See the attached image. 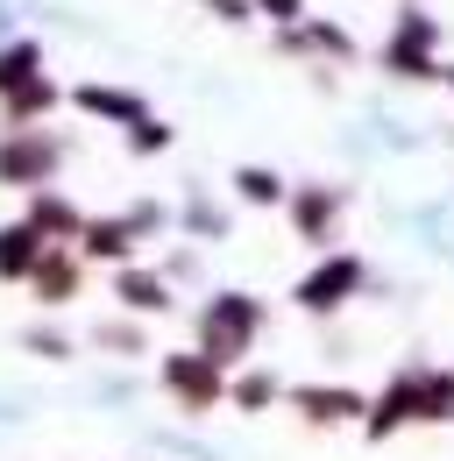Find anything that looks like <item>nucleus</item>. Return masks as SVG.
Masks as SVG:
<instances>
[{"label":"nucleus","mask_w":454,"mask_h":461,"mask_svg":"<svg viewBox=\"0 0 454 461\" xmlns=\"http://www.w3.org/2000/svg\"><path fill=\"white\" fill-rule=\"evenodd\" d=\"M440 43H448V29H440L426 7H404L391 22V43H384V71L404 78V86H433V78H440V58H433Z\"/></svg>","instance_id":"f03ea898"},{"label":"nucleus","mask_w":454,"mask_h":461,"mask_svg":"<svg viewBox=\"0 0 454 461\" xmlns=\"http://www.w3.org/2000/svg\"><path fill=\"white\" fill-rule=\"evenodd\" d=\"M114 305L128 320H157V312H177V285L164 270H150V263H121L114 270Z\"/></svg>","instance_id":"0eeeda50"},{"label":"nucleus","mask_w":454,"mask_h":461,"mask_svg":"<svg viewBox=\"0 0 454 461\" xmlns=\"http://www.w3.org/2000/svg\"><path fill=\"white\" fill-rule=\"evenodd\" d=\"M277 398H284V384L270 376V369H241V376H227V404H234L241 419H256V411H270Z\"/></svg>","instance_id":"f3484780"},{"label":"nucleus","mask_w":454,"mask_h":461,"mask_svg":"<svg viewBox=\"0 0 454 461\" xmlns=\"http://www.w3.org/2000/svg\"><path fill=\"white\" fill-rule=\"evenodd\" d=\"M404 7H419V0H404Z\"/></svg>","instance_id":"cd10ccee"},{"label":"nucleus","mask_w":454,"mask_h":461,"mask_svg":"<svg viewBox=\"0 0 454 461\" xmlns=\"http://www.w3.org/2000/svg\"><path fill=\"white\" fill-rule=\"evenodd\" d=\"M57 100H64V93H57V78H29L22 93H7V100H0V121H7V128H36V121L57 114Z\"/></svg>","instance_id":"2eb2a0df"},{"label":"nucleus","mask_w":454,"mask_h":461,"mask_svg":"<svg viewBox=\"0 0 454 461\" xmlns=\"http://www.w3.org/2000/svg\"><path fill=\"white\" fill-rule=\"evenodd\" d=\"M419 426H454V369H419Z\"/></svg>","instance_id":"a211bd4d"},{"label":"nucleus","mask_w":454,"mask_h":461,"mask_svg":"<svg viewBox=\"0 0 454 461\" xmlns=\"http://www.w3.org/2000/svg\"><path fill=\"white\" fill-rule=\"evenodd\" d=\"M71 107L78 114H93V121H142V93H128V86H107V78H86L78 93H71Z\"/></svg>","instance_id":"4468645a"},{"label":"nucleus","mask_w":454,"mask_h":461,"mask_svg":"<svg viewBox=\"0 0 454 461\" xmlns=\"http://www.w3.org/2000/svg\"><path fill=\"white\" fill-rule=\"evenodd\" d=\"M433 86H448V93H454V64H440V78H433Z\"/></svg>","instance_id":"a878e982"},{"label":"nucleus","mask_w":454,"mask_h":461,"mask_svg":"<svg viewBox=\"0 0 454 461\" xmlns=\"http://www.w3.org/2000/svg\"><path fill=\"white\" fill-rule=\"evenodd\" d=\"M0 43H7V14H0Z\"/></svg>","instance_id":"bb28decb"},{"label":"nucleus","mask_w":454,"mask_h":461,"mask_svg":"<svg viewBox=\"0 0 454 461\" xmlns=\"http://www.w3.org/2000/svg\"><path fill=\"white\" fill-rule=\"evenodd\" d=\"M284 398H291V411H298L305 426H320V433H334V426H348V419L369 411V398L348 391V384H298V391H284Z\"/></svg>","instance_id":"1a4fd4ad"},{"label":"nucleus","mask_w":454,"mask_h":461,"mask_svg":"<svg viewBox=\"0 0 454 461\" xmlns=\"http://www.w3.org/2000/svg\"><path fill=\"white\" fill-rule=\"evenodd\" d=\"M249 14H263V22L291 29V22H305V0H249Z\"/></svg>","instance_id":"b1692460"},{"label":"nucleus","mask_w":454,"mask_h":461,"mask_svg":"<svg viewBox=\"0 0 454 461\" xmlns=\"http://www.w3.org/2000/svg\"><path fill=\"white\" fill-rule=\"evenodd\" d=\"M78 285H86V263H78L71 249H43V263L29 270V291H36L43 305H71Z\"/></svg>","instance_id":"f8f14e48"},{"label":"nucleus","mask_w":454,"mask_h":461,"mask_svg":"<svg viewBox=\"0 0 454 461\" xmlns=\"http://www.w3.org/2000/svg\"><path fill=\"white\" fill-rule=\"evenodd\" d=\"M157 384H164V398L185 411V419H206V411H221L227 398V369H213L199 348H177L157 362Z\"/></svg>","instance_id":"20e7f679"},{"label":"nucleus","mask_w":454,"mask_h":461,"mask_svg":"<svg viewBox=\"0 0 454 461\" xmlns=\"http://www.w3.org/2000/svg\"><path fill=\"white\" fill-rule=\"evenodd\" d=\"M22 348H29V355H43V362H71V334H57V327H29Z\"/></svg>","instance_id":"5701e85b"},{"label":"nucleus","mask_w":454,"mask_h":461,"mask_svg":"<svg viewBox=\"0 0 454 461\" xmlns=\"http://www.w3.org/2000/svg\"><path fill=\"white\" fill-rule=\"evenodd\" d=\"M22 221L43 234L50 249H71V241H78V228H86V213H78L64 192H50V185H43V192H29V213H22Z\"/></svg>","instance_id":"9d476101"},{"label":"nucleus","mask_w":454,"mask_h":461,"mask_svg":"<svg viewBox=\"0 0 454 461\" xmlns=\"http://www.w3.org/2000/svg\"><path fill=\"white\" fill-rule=\"evenodd\" d=\"M185 228L192 234H227V213H213L206 199H192V206H185Z\"/></svg>","instance_id":"393cba45"},{"label":"nucleus","mask_w":454,"mask_h":461,"mask_svg":"<svg viewBox=\"0 0 454 461\" xmlns=\"http://www.w3.org/2000/svg\"><path fill=\"white\" fill-rule=\"evenodd\" d=\"M121 221H128V234H135V241H150V234H164V228H170L164 199H135V206H128Z\"/></svg>","instance_id":"4be33fe9"},{"label":"nucleus","mask_w":454,"mask_h":461,"mask_svg":"<svg viewBox=\"0 0 454 461\" xmlns=\"http://www.w3.org/2000/svg\"><path fill=\"white\" fill-rule=\"evenodd\" d=\"M64 171V142L50 128H7L0 135V185L7 192H43Z\"/></svg>","instance_id":"39448f33"},{"label":"nucleus","mask_w":454,"mask_h":461,"mask_svg":"<svg viewBox=\"0 0 454 461\" xmlns=\"http://www.w3.org/2000/svg\"><path fill=\"white\" fill-rule=\"evenodd\" d=\"M93 348H107V355H142L150 334H142V320H100V327H93Z\"/></svg>","instance_id":"aec40b11"},{"label":"nucleus","mask_w":454,"mask_h":461,"mask_svg":"<svg viewBox=\"0 0 454 461\" xmlns=\"http://www.w3.org/2000/svg\"><path fill=\"white\" fill-rule=\"evenodd\" d=\"M135 249H142V241L128 234V221H86L78 241H71V256H78V263H114V270H121V263H135Z\"/></svg>","instance_id":"9b49d317"},{"label":"nucleus","mask_w":454,"mask_h":461,"mask_svg":"<svg viewBox=\"0 0 454 461\" xmlns=\"http://www.w3.org/2000/svg\"><path fill=\"white\" fill-rule=\"evenodd\" d=\"M362 277H369V263H362L355 249H327V256L291 285V305H298V312H313V320H327V312H340V305H355Z\"/></svg>","instance_id":"7ed1b4c3"},{"label":"nucleus","mask_w":454,"mask_h":461,"mask_svg":"<svg viewBox=\"0 0 454 461\" xmlns=\"http://www.w3.org/2000/svg\"><path fill=\"white\" fill-rule=\"evenodd\" d=\"M29 78H43V43H36V36H7V43H0V100L22 93Z\"/></svg>","instance_id":"dca6fc26"},{"label":"nucleus","mask_w":454,"mask_h":461,"mask_svg":"<svg viewBox=\"0 0 454 461\" xmlns=\"http://www.w3.org/2000/svg\"><path fill=\"white\" fill-rule=\"evenodd\" d=\"M234 192H241V206H263V213H270V206H284L291 185H284L270 164H241V171H234Z\"/></svg>","instance_id":"6ab92c4d"},{"label":"nucleus","mask_w":454,"mask_h":461,"mask_svg":"<svg viewBox=\"0 0 454 461\" xmlns=\"http://www.w3.org/2000/svg\"><path fill=\"white\" fill-rule=\"evenodd\" d=\"M263 327H270V305H263L256 291H213V298L199 305V355H206L213 369H234L249 348L263 341Z\"/></svg>","instance_id":"f257e3e1"},{"label":"nucleus","mask_w":454,"mask_h":461,"mask_svg":"<svg viewBox=\"0 0 454 461\" xmlns=\"http://www.w3.org/2000/svg\"><path fill=\"white\" fill-rule=\"evenodd\" d=\"M43 234L29 228V221H0V285H29V270L43 263Z\"/></svg>","instance_id":"ddd939ff"},{"label":"nucleus","mask_w":454,"mask_h":461,"mask_svg":"<svg viewBox=\"0 0 454 461\" xmlns=\"http://www.w3.org/2000/svg\"><path fill=\"white\" fill-rule=\"evenodd\" d=\"M170 142H177V128H170V121H157V114L128 121V149H135V157H164Z\"/></svg>","instance_id":"412c9836"},{"label":"nucleus","mask_w":454,"mask_h":461,"mask_svg":"<svg viewBox=\"0 0 454 461\" xmlns=\"http://www.w3.org/2000/svg\"><path fill=\"white\" fill-rule=\"evenodd\" d=\"M284 213H291V228H298V241L305 249H334V234H340V213H348V192L340 185H291L284 192Z\"/></svg>","instance_id":"423d86ee"},{"label":"nucleus","mask_w":454,"mask_h":461,"mask_svg":"<svg viewBox=\"0 0 454 461\" xmlns=\"http://www.w3.org/2000/svg\"><path fill=\"white\" fill-rule=\"evenodd\" d=\"M404 426H419V369H397L391 384L369 398V411H362V433L369 440H391Z\"/></svg>","instance_id":"6e6552de"}]
</instances>
